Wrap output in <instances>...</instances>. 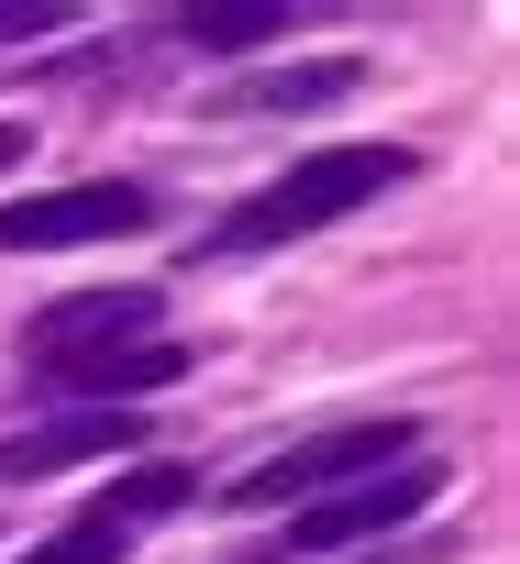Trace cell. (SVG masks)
I'll return each mask as SVG.
<instances>
[{
    "label": "cell",
    "instance_id": "cell-1",
    "mask_svg": "<svg viewBox=\"0 0 520 564\" xmlns=\"http://www.w3.org/2000/svg\"><path fill=\"white\" fill-rule=\"evenodd\" d=\"M410 177V144H322V155H300L289 177H267L232 221H221V254H254V243H289V232H322V221H344V210H366L377 188H399Z\"/></svg>",
    "mask_w": 520,
    "mask_h": 564
},
{
    "label": "cell",
    "instance_id": "cell-2",
    "mask_svg": "<svg viewBox=\"0 0 520 564\" xmlns=\"http://www.w3.org/2000/svg\"><path fill=\"white\" fill-rule=\"evenodd\" d=\"M399 454H421L410 421H344V432H322V443H289L278 465L232 476V509H300V498H333V487H355V476H377V465H399Z\"/></svg>",
    "mask_w": 520,
    "mask_h": 564
},
{
    "label": "cell",
    "instance_id": "cell-3",
    "mask_svg": "<svg viewBox=\"0 0 520 564\" xmlns=\"http://www.w3.org/2000/svg\"><path fill=\"white\" fill-rule=\"evenodd\" d=\"M432 498H443V454L421 443V454H399V465H377V476L333 487L322 509H300V520H289V553H344V542H377V531L421 520Z\"/></svg>",
    "mask_w": 520,
    "mask_h": 564
},
{
    "label": "cell",
    "instance_id": "cell-4",
    "mask_svg": "<svg viewBox=\"0 0 520 564\" xmlns=\"http://www.w3.org/2000/svg\"><path fill=\"white\" fill-rule=\"evenodd\" d=\"M122 232H155V199L133 177H78L56 199H12L0 210V243L12 254H67V243H122Z\"/></svg>",
    "mask_w": 520,
    "mask_h": 564
},
{
    "label": "cell",
    "instance_id": "cell-5",
    "mask_svg": "<svg viewBox=\"0 0 520 564\" xmlns=\"http://www.w3.org/2000/svg\"><path fill=\"white\" fill-rule=\"evenodd\" d=\"M122 344H155V289H78V300H45V311L23 322V355H34V366L122 355Z\"/></svg>",
    "mask_w": 520,
    "mask_h": 564
},
{
    "label": "cell",
    "instance_id": "cell-6",
    "mask_svg": "<svg viewBox=\"0 0 520 564\" xmlns=\"http://www.w3.org/2000/svg\"><path fill=\"white\" fill-rule=\"evenodd\" d=\"M188 377V355L177 344H122V355H78V366H34V388L45 399H67V410H144L155 388H177Z\"/></svg>",
    "mask_w": 520,
    "mask_h": 564
},
{
    "label": "cell",
    "instance_id": "cell-7",
    "mask_svg": "<svg viewBox=\"0 0 520 564\" xmlns=\"http://www.w3.org/2000/svg\"><path fill=\"white\" fill-rule=\"evenodd\" d=\"M133 410H67V421H45V432H23V443H0V487H34V476H56V465H100V454H133Z\"/></svg>",
    "mask_w": 520,
    "mask_h": 564
},
{
    "label": "cell",
    "instance_id": "cell-8",
    "mask_svg": "<svg viewBox=\"0 0 520 564\" xmlns=\"http://www.w3.org/2000/svg\"><path fill=\"white\" fill-rule=\"evenodd\" d=\"M355 56H300V67H267V78H232L221 89V111L232 122H254V111H322V100H355Z\"/></svg>",
    "mask_w": 520,
    "mask_h": 564
},
{
    "label": "cell",
    "instance_id": "cell-9",
    "mask_svg": "<svg viewBox=\"0 0 520 564\" xmlns=\"http://www.w3.org/2000/svg\"><path fill=\"white\" fill-rule=\"evenodd\" d=\"M289 34V0H188L177 12V45L188 56H254Z\"/></svg>",
    "mask_w": 520,
    "mask_h": 564
},
{
    "label": "cell",
    "instance_id": "cell-10",
    "mask_svg": "<svg viewBox=\"0 0 520 564\" xmlns=\"http://www.w3.org/2000/svg\"><path fill=\"white\" fill-rule=\"evenodd\" d=\"M166 509H188V465H133V476H111L89 520H111V531H133V520H166Z\"/></svg>",
    "mask_w": 520,
    "mask_h": 564
},
{
    "label": "cell",
    "instance_id": "cell-11",
    "mask_svg": "<svg viewBox=\"0 0 520 564\" xmlns=\"http://www.w3.org/2000/svg\"><path fill=\"white\" fill-rule=\"evenodd\" d=\"M122 542H133V531H111V520H67V531H45L23 564H122Z\"/></svg>",
    "mask_w": 520,
    "mask_h": 564
},
{
    "label": "cell",
    "instance_id": "cell-12",
    "mask_svg": "<svg viewBox=\"0 0 520 564\" xmlns=\"http://www.w3.org/2000/svg\"><path fill=\"white\" fill-rule=\"evenodd\" d=\"M78 12L67 0H0V45H45V34H67Z\"/></svg>",
    "mask_w": 520,
    "mask_h": 564
},
{
    "label": "cell",
    "instance_id": "cell-13",
    "mask_svg": "<svg viewBox=\"0 0 520 564\" xmlns=\"http://www.w3.org/2000/svg\"><path fill=\"white\" fill-rule=\"evenodd\" d=\"M23 155H34V133H23V122H0V177H12Z\"/></svg>",
    "mask_w": 520,
    "mask_h": 564
}]
</instances>
